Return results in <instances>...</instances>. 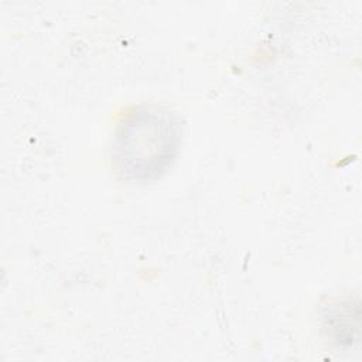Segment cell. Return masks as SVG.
Returning <instances> with one entry per match:
<instances>
[{"label":"cell","mask_w":362,"mask_h":362,"mask_svg":"<svg viewBox=\"0 0 362 362\" xmlns=\"http://www.w3.org/2000/svg\"><path fill=\"white\" fill-rule=\"evenodd\" d=\"M180 140L181 124L174 113L157 106L139 107L117 126L115 167L127 180H153L173 163Z\"/></svg>","instance_id":"cell-1"}]
</instances>
